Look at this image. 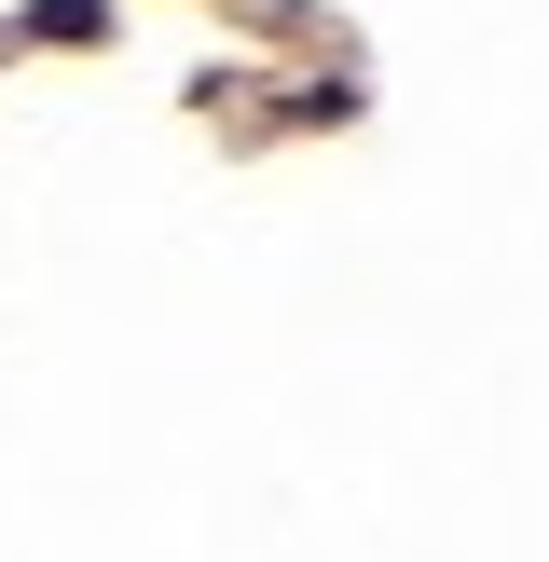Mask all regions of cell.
I'll return each mask as SVG.
<instances>
[{"label": "cell", "mask_w": 549, "mask_h": 562, "mask_svg": "<svg viewBox=\"0 0 549 562\" xmlns=\"http://www.w3.org/2000/svg\"><path fill=\"white\" fill-rule=\"evenodd\" d=\"M27 27H42V42H97V27H110V0H42Z\"/></svg>", "instance_id": "obj_1"}]
</instances>
